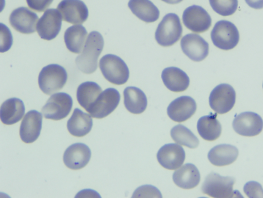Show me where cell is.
I'll list each match as a JSON object with an SVG mask.
<instances>
[{"label": "cell", "mask_w": 263, "mask_h": 198, "mask_svg": "<svg viewBox=\"0 0 263 198\" xmlns=\"http://www.w3.org/2000/svg\"><path fill=\"white\" fill-rule=\"evenodd\" d=\"M104 43L103 38L99 32L92 31L88 34L82 52L75 60L80 71L90 74L97 70L98 58L103 49Z\"/></svg>", "instance_id": "6da1fadb"}, {"label": "cell", "mask_w": 263, "mask_h": 198, "mask_svg": "<svg viewBox=\"0 0 263 198\" xmlns=\"http://www.w3.org/2000/svg\"><path fill=\"white\" fill-rule=\"evenodd\" d=\"M235 182L234 177L222 176L211 172L206 176L201 191L203 193L213 197H242L238 191L233 190Z\"/></svg>", "instance_id": "7a4b0ae2"}, {"label": "cell", "mask_w": 263, "mask_h": 198, "mask_svg": "<svg viewBox=\"0 0 263 198\" xmlns=\"http://www.w3.org/2000/svg\"><path fill=\"white\" fill-rule=\"evenodd\" d=\"M99 68L104 77L114 84H124L129 78L128 66L120 57L115 55L103 56L99 61Z\"/></svg>", "instance_id": "3957f363"}, {"label": "cell", "mask_w": 263, "mask_h": 198, "mask_svg": "<svg viewBox=\"0 0 263 198\" xmlns=\"http://www.w3.org/2000/svg\"><path fill=\"white\" fill-rule=\"evenodd\" d=\"M182 27L180 20L175 13L165 15L158 24L155 33L157 43L163 47L171 46L181 38Z\"/></svg>", "instance_id": "277c9868"}, {"label": "cell", "mask_w": 263, "mask_h": 198, "mask_svg": "<svg viewBox=\"0 0 263 198\" xmlns=\"http://www.w3.org/2000/svg\"><path fill=\"white\" fill-rule=\"evenodd\" d=\"M67 80V73L62 66L51 64L44 67L38 77L41 90L46 95H51L61 89Z\"/></svg>", "instance_id": "5b68a950"}, {"label": "cell", "mask_w": 263, "mask_h": 198, "mask_svg": "<svg viewBox=\"0 0 263 198\" xmlns=\"http://www.w3.org/2000/svg\"><path fill=\"white\" fill-rule=\"evenodd\" d=\"M213 44L217 48L229 50L234 48L239 40V34L232 22L221 20L215 23L211 32Z\"/></svg>", "instance_id": "8992f818"}, {"label": "cell", "mask_w": 263, "mask_h": 198, "mask_svg": "<svg viewBox=\"0 0 263 198\" xmlns=\"http://www.w3.org/2000/svg\"><path fill=\"white\" fill-rule=\"evenodd\" d=\"M71 97L65 93L52 95L42 109L45 118L54 120H61L67 117L72 107Z\"/></svg>", "instance_id": "52a82bcc"}, {"label": "cell", "mask_w": 263, "mask_h": 198, "mask_svg": "<svg viewBox=\"0 0 263 198\" xmlns=\"http://www.w3.org/2000/svg\"><path fill=\"white\" fill-rule=\"evenodd\" d=\"M236 93L233 87L226 83L216 86L211 92L209 104L211 109L219 114L229 112L234 106Z\"/></svg>", "instance_id": "ba28073f"}, {"label": "cell", "mask_w": 263, "mask_h": 198, "mask_svg": "<svg viewBox=\"0 0 263 198\" xmlns=\"http://www.w3.org/2000/svg\"><path fill=\"white\" fill-rule=\"evenodd\" d=\"M120 100L119 92L114 88H108L101 92L87 112L92 117L104 118L116 109Z\"/></svg>", "instance_id": "9c48e42d"}, {"label": "cell", "mask_w": 263, "mask_h": 198, "mask_svg": "<svg viewBox=\"0 0 263 198\" xmlns=\"http://www.w3.org/2000/svg\"><path fill=\"white\" fill-rule=\"evenodd\" d=\"M182 18L184 25L196 33L207 31L212 24V19L208 12L198 5L186 8L183 12Z\"/></svg>", "instance_id": "30bf717a"}, {"label": "cell", "mask_w": 263, "mask_h": 198, "mask_svg": "<svg viewBox=\"0 0 263 198\" xmlns=\"http://www.w3.org/2000/svg\"><path fill=\"white\" fill-rule=\"evenodd\" d=\"M62 19L58 9H47L36 26V30L41 38L47 41L55 38L61 28Z\"/></svg>", "instance_id": "8fae6325"}, {"label": "cell", "mask_w": 263, "mask_h": 198, "mask_svg": "<svg viewBox=\"0 0 263 198\" xmlns=\"http://www.w3.org/2000/svg\"><path fill=\"white\" fill-rule=\"evenodd\" d=\"M232 126L234 131L241 136H254L261 132L263 120L255 113L245 112L235 116Z\"/></svg>", "instance_id": "7c38bea8"}, {"label": "cell", "mask_w": 263, "mask_h": 198, "mask_svg": "<svg viewBox=\"0 0 263 198\" xmlns=\"http://www.w3.org/2000/svg\"><path fill=\"white\" fill-rule=\"evenodd\" d=\"M180 46L183 52L193 61H201L209 54L208 43L198 34L188 33L183 36Z\"/></svg>", "instance_id": "4fadbf2b"}, {"label": "cell", "mask_w": 263, "mask_h": 198, "mask_svg": "<svg viewBox=\"0 0 263 198\" xmlns=\"http://www.w3.org/2000/svg\"><path fill=\"white\" fill-rule=\"evenodd\" d=\"M63 21L72 24H81L88 16V10L81 0H62L58 5Z\"/></svg>", "instance_id": "5bb4252c"}, {"label": "cell", "mask_w": 263, "mask_h": 198, "mask_svg": "<svg viewBox=\"0 0 263 198\" xmlns=\"http://www.w3.org/2000/svg\"><path fill=\"white\" fill-rule=\"evenodd\" d=\"M38 19L35 12L26 7H21L12 11L9 20L11 26L17 31L30 34L35 32Z\"/></svg>", "instance_id": "9a60e30c"}, {"label": "cell", "mask_w": 263, "mask_h": 198, "mask_svg": "<svg viewBox=\"0 0 263 198\" xmlns=\"http://www.w3.org/2000/svg\"><path fill=\"white\" fill-rule=\"evenodd\" d=\"M185 157L184 149L176 143L164 145L157 154V160L160 165L168 170L179 168L183 164Z\"/></svg>", "instance_id": "2e32d148"}, {"label": "cell", "mask_w": 263, "mask_h": 198, "mask_svg": "<svg viewBox=\"0 0 263 198\" xmlns=\"http://www.w3.org/2000/svg\"><path fill=\"white\" fill-rule=\"evenodd\" d=\"M42 115L36 110L28 112L24 117L20 128L22 140L30 143L39 137L42 126Z\"/></svg>", "instance_id": "e0dca14e"}, {"label": "cell", "mask_w": 263, "mask_h": 198, "mask_svg": "<svg viewBox=\"0 0 263 198\" xmlns=\"http://www.w3.org/2000/svg\"><path fill=\"white\" fill-rule=\"evenodd\" d=\"M196 103L187 96L179 97L171 102L167 109L169 117L173 121L182 122L190 118L195 113Z\"/></svg>", "instance_id": "ac0fdd59"}, {"label": "cell", "mask_w": 263, "mask_h": 198, "mask_svg": "<svg viewBox=\"0 0 263 198\" xmlns=\"http://www.w3.org/2000/svg\"><path fill=\"white\" fill-rule=\"evenodd\" d=\"M91 151L83 143H76L69 146L63 155V161L65 166L72 170L84 168L89 161Z\"/></svg>", "instance_id": "d6986e66"}, {"label": "cell", "mask_w": 263, "mask_h": 198, "mask_svg": "<svg viewBox=\"0 0 263 198\" xmlns=\"http://www.w3.org/2000/svg\"><path fill=\"white\" fill-rule=\"evenodd\" d=\"M161 78L165 86L174 92L185 91L190 84V78L182 69L177 67H168L161 73Z\"/></svg>", "instance_id": "ffe728a7"}, {"label": "cell", "mask_w": 263, "mask_h": 198, "mask_svg": "<svg viewBox=\"0 0 263 198\" xmlns=\"http://www.w3.org/2000/svg\"><path fill=\"white\" fill-rule=\"evenodd\" d=\"M174 183L179 187L190 189L199 183L200 175L197 168L193 164L187 163L176 170L173 174Z\"/></svg>", "instance_id": "44dd1931"}, {"label": "cell", "mask_w": 263, "mask_h": 198, "mask_svg": "<svg viewBox=\"0 0 263 198\" xmlns=\"http://www.w3.org/2000/svg\"><path fill=\"white\" fill-rule=\"evenodd\" d=\"M92 124L91 115L76 108L67 121V128L69 133L72 135L83 137L89 133Z\"/></svg>", "instance_id": "7402d4cb"}, {"label": "cell", "mask_w": 263, "mask_h": 198, "mask_svg": "<svg viewBox=\"0 0 263 198\" xmlns=\"http://www.w3.org/2000/svg\"><path fill=\"white\" fill-rule=\"evenodd\" d=\"M25 112V105L22 100L17 98H9L1 106L0 118L5 124H13L21 120Z\"/></svg>", "instance_id": "603a6c76"}, {"label": "cell", "mask_w": 263, "mask_h": 198, "mask_svg": "<svg viewBox=\"0 0 263 198\" xmlns=\"http://www.w3.org/2000/svg\"><path fill=\"white\" fill-rule=\"evenodd\" d=\"M238 155L237 148L229 144H220L212 148L208 158L210 162L216 166H224L234 163Z\"/></svg>", "instance_id": "cb8c5ba5"}, {"label": "cell", "mask_w": 263, "mask_h": 198, "mask_svg": "<svg viewBox=\"0 0 263 198\" xmlns=\"http://www.w3.org/2000/svg\"><path fill=\"white\" fill-rule=\"evenodd\" d=\"M124 104L129 112L139 114L143 112L147 105V100L144 93L135 86H128L123 92Z\"/></svg>", "instance_id": "d4e9b609"}, {"label": "cell", "mask_w": 263, "mask_h": 198, "mask_svg": "<svg viewBox=\"0 0 263 198\" xmlns=\"http://www.w3.org/2000/svg\"><path fill=\"white\" fill-rule=\"evenodd\" d=\"M128 6L135 15L144 22L153 23L159 17V9L149 0H129Z\"/></svg>", "instance_id": "484cf974"}, {"label": "cell", "mask_w": 263, "mask_h": 198, "mask_svg": "<svg viewBox=\"0 0 263 198\" xmlns=\"http://www.w3.org/2000/svg\"><path fill=\"white\" fill-rule=\"evenodd\" d=\"M87 35V31L82 25H74L68 27L64 35L67 48L71 52L80 53L84 48Z\"/></svg>", "instance_id": "4316f807"}, {"label": "cell", "mask_w": 263, "mask_h": 198, "mask_svg": "<svg viewBox=\"0 0 263 198\" xmlns=\"http://www.w3.org/2000/svg\"><path fill=\"white\" fill-rule=\"evenodd\" d=\"M217 114L211 113L202 116L198 120L197 129L200 136L204 140L213 141L217 139L221 133V125L217 119Z\"/></svg>", "instance_id": "83f0119b"}, {"label": "cell", "mask_w": 263, "mask_h": 198, "mask_svg": "<svg viewBox=\"0 0 263 198\" xmlns=\"http://www.w3.org/2000/svg\"><path fill=\"white\" fill-rule=\"evenodd\" d=\"M102 92L101 87L96 82H83L77 88L78 102L82 107L88 111Z\"/></svg>", "instance_id": "f1b7e54d"}, {"label": "cell", "mask_w": 263, "mask_h": 198, "mask_svg": "<svg viewBox=\"0 0 263 198\" xmlns=\"http://www.w3.org/2000/svg\"><path fill=\"white\" fill-rule=\"evenodd\" d=\"M172 138L177 143L190 148H195L199 145V140L193 133L186 127L178 124L171 130Z\"/></svg>", "instance_id": "f546056e"}, {"label": "cell", "mask_w": 263, "mask_h": 198, "mask_svg": "<svg viewBox=\"0 0 263 198\" xmlns=\"http://www.w3.org/2000/svg\"><path fill=\"white\" fill-rule=\"evenodd\" d=\"M213 10L222 16H229L236 11L238 0H209Z\"/></svg>", "instance_id": "4dcf8cb0"}, {"label": "cell", "mask_w": 263, "mask_h": 198, "mask_svg": "<svg viewBox=\"0 0 263 198\" xmlns=\"http://www.w3.org/2000/svg\"><path fill=\"white\" fill-rule=\"evenodd\" d=\"M12 43L13 38L10 29L6 25L1 23V52L8 51Z\"/></svg>", "instance_id": "1f68e13d"}, {"label": "cell", "mask_w": 263, "mask_h": 198, "mask_svg": "<svg viewBox=\"0 0 263 198\" xmlns=\"http://www.w3.org/2000/svg\"><path fill=\"white\" fill-rule=\"evenodd\" d=\"M132 197H162L159 190L151 185H143L138 188L134 192Z\"/></svg>", "instance_id": "d6a6232c"}, {"label": "cell", "mask_w": 263, "mask_h": 198, "mask_svg": "<svg viewBox=\"0 0 263 198\" xmlns=\"http://www.w3.org/2000/svg\"><path fill=\"white\" fill-rule=\"evenodd\" d=\"M243 191L249 197H263V189L257 182L250 181L243 187Z\"/></svg>", "instance_id": "836d02e7"}, {"label": "cell", "mask_w": 263, "mask_h": 198, "mask_svg": "<svg viewBox=\"0 0 263 198\" xmlns=\"http://www.w3.org/2000/svg\"><path fill=\"white\" fill-rule=\"evenodd\" d=\"M28 7L39 12H43L51 4L53 0H26Z\"/></svg>", "instance_id": "e575fe53"}, {"label": "cell", "mask_w": 263, "mask_h": 198, "mask_svg": "<svg viewBox=\"0 0 263 198\" xmlns=\"http://www.w3.org/2000/svg\"><path fill=\"white\" fill-rule=\"evenodd\" d=\"M245 1L252 8L255 9L263 8V0H245Z\"/></svg>", "instance_id": "d590c367"}, {"label": "cell", "mask_w": 263, "mask_h": 198, "mask_svg": "<svg viewBox=\"0 0 263 198\" xmlns=\"http://www.w3.org/2000/svg\"><path fill=\"white\" fill-rule=\"evenodd\" d=\"M164 2H165L170 4H176L180 3L183 0H161Z\"/></svg>", "instance_id": "8d00e7d4"}, {"label": "cell", "mask_w": 263, "mask_h": 198, "mask_svg": "<svg viewBox=\"0 0 263 198\" xmlns=\"http://www.w3.org/2000/svg\"><path fill=\"white\" fill-rule=\"evenodd\" d=\"M262 86H263V85H262Z\"/></svg>", "instance_id": "74e56055"}]
</instances>
